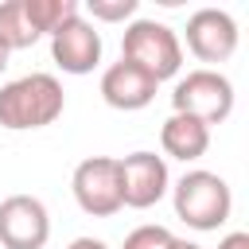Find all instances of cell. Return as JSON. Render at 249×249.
<instances>
[{
	"label": "cell",
	"mask_w": 249,
	"mask_h": 249,
	"mask_svg": "<svg viewBox=\"0 0 249 249\" xmlns=\"http://www.w3.org/2000/svg\"><path fill=\"white\" fill-rule=\"evenodd\" d=\"M62 109H66V93L54 74H23L0 86V128L8 132L47 128L62 117Z\"/></svg>",
	"instance_id": "6da1fadb"
},
{
	"label": "cell",
	"mask_w": 249,
	"mask_h": 249,
	"mask_svg": "<svg viewBox=\"0 0 249 249\" xmlns=\"http://www.w3.org/2000/svg\"><path fill=\"white\" fill-rule=\"evenodd\" d=\"M117 171H121V206H132V210L156 206L171 187L167 163L156 152H132L117 160Z\"/></svg>",
	"instance_id": "8992f818"
},
{
	"label": "cell",
	"mask_w": 249,
	"mask_h": 249,
	"mask_svg": "<svg viewBox=\"0 0 249 249\" xmlns=\"http://www.w3.org/2000/svg\"><path fill=\"white\" fill-rule=\"evenodd\" d=\"M8 54H12V51H8V47H4V39H0V74L8 70Z\"/></svg>",
	"instance_id": "d6986e66"
},
{
	"label": "cell",
	"mask_w": 249,
	"mask_h": 249,
	"mask_svg": "<svg viewBox=\"0 0 249 249\" xmlns=\"http://www.w3.org/2000/svg\"><path fill=\"white\" fill-rule=\"evenodd\" d=\"M51 58L66 74H89L101 62V35L93 31L89 19L74 16L51 35Z\"/></svg>",
	"instance_id": "9c48e42d"
},
{
	"label": "cell",
	"mask_w": 249,
	"mask_h": 249,
	"mask_svg": "<svg viewBox=\"0 0 249 249\" xmlns=\"http://www.w3.org/2000/svg\"><path fill=\"white\" fill-rule=\"evenodd\" d=\"M218 249H249V233H226L222 241H218Z\"/></svg>",
	"instance_id": "2e32d148"
},
{
	"label": "cell",
	"mask_w": 249,
	"mask_h": 249,
	"mask_svg": "<svg viewBox=\"0 0 249 249\" xmlns=\"http://www.w3.org/2000/svg\"><path fill=\"white\" fill-rule=\"evenodd\" d=\"M171 237H175V233H171L167 226H136V230L124 237L121 249H167Z\"/></svg>",
	"instance_id": "9a60e30c"
},
{
	"label": "cell",
	"mask_w": 249,
	"mask_h": 249,
	"mask_svg": "<svg viewBox=\"0 0 249 249\" xmlns=\"http://www.w3.org/2000/svg\"><path fill=\"white\" fill-rule=\"evenodd\" d=\"M160 144H163V152H167L171 160L191 163V160H202V156H206V148H210V128H206L202 121H195V117L171 113V117L163 121V128H160Z\"/></svg>",
	"instance_id": "8fae6325"
},
{
	"label": "cell",
	"mask_w": 249,
	"mask_h": 249,
	"mask_svg": "<svg viewBox=\"0 0 249 249\" xmlns=\"http://www.w3.org/2000/svg\"><path fill=\"white\" fill-rule=\"evenodd\" d=\"M171 202H175V218L187 222L191 230L198 233H210L218 226L230 222V210H233V195H230V183L214 171H187L175 187H171Z\"/></svg>",
	"instance_id": "7a4b0ae2"
},
{
	"label": "cell",
	"mask_w": 249,
	"mask_h": 249,
	"mask_svg": "<svg viewBox=\"0 0 249 249\" xmlns=\"http://www.w3.org/2000/svg\"><path fill=\"white\" fill-rule=\"evenodd\" d=\"M66 249H109V245H105L101 237H74Z\"/></svg>",
	"instance_id": "e0dca14e"
},
{
	"label": "cell",
	"mask_w": 249,
	"mask_h": 249,
	"mask_svg": "<svg viewBox=\"0 0 249 249\" xmlns=\"http://www.w3.org/2000/svg\"><path fill=\"white\" fill-rule=\"evenodd\" d=\"M171 113H183V117H195L202 121L206 128L210 124H222L230 113H233V82L222 74V70H191L187 78L175 82L171 89Z\"/></svg>",
	"instance_id": "277c9868"
},
{
	"label": "cell",
	"mask_w": 249,
	"mask_h": 249,
	"mask_svg": "<svg viewBox=\"0 0 249 249\" xmlns=\"http://www.w3.org/2000/svg\"><path fill=\"white\" fill-rule=\"evenodd\" d=\"M0 39H4L8 51H27V47H35V43L43 39V35L31 27V19H27L23 0H8V4H0Z\"/></svg>",
	"instance_id": "7c38bea8"
},
{
	"label": "cell",
	"mask_w": 249,
	"mask_h": 249,
	"mask_svg": "<svg viewBox=\"0 0 249 249\" xmlns=\"http://www.w3.org/2000/svg\"><path fill=\"white\" fill-rule=\"evenodd\" d=\"M23 8H27V19L39 35H54L66 19L82 16L78 0H23Z\"/></svg>",
	"instance_id": "4fadbf2b"
},
{
	"label": "cell",
	"mask_w": 249,
	"mask_h": 249,
	"mask_svg": "<svg viewBox=\"0 0 249 249\" xmlns=\"http://www.w3.org/2000/svg\"><path fill=\"white\" fill-rule=\"evenodd\" d=\"M187 47L198 62H226L237 51V23L222 8H198L187 19Z\"/></svg>",
	"instance_id": "ba28073f"
},
{
	"label": "cell",
	"mask_w": 249,
	"mask_h": 249,
	"mask_svg": "<svg viewBox=\"0 0 249 249\" xmlns=\"http://www.w3.org/2000/svg\"><path fill=\"white\" fill-rule=\"evenodd\" d=\"M51 237V214L35 195H8L0 202V245L4 249H43Z\"/></svg>",
	"instance_id": "52a82bcc"
},
{
	"label": "cell",
	"mask_w": 249,
	"mask_h": 249,
	"mask_svg": "<svg viewBox=\"0 0 249 249\" xmlns=\"http://www.w3.org/2000/svg\"><path fill=\"white\" fill-rule=\"evenodd\" d=\"M156 82L140 70V66H132V62H113L105 74H101V97H105V105L109 109H121V113H136V109H144V105H152L156 101Z\"/></svg>",
	"instance_id": "30bf717a"
},
{
	"label": "cell",
	"mask_w": 249,
	"mask_h": 249,
	"mask_svg": "<svg viewBox=\"0 0 249 249\" xmlns=\"http://www.w3.org/2000/svg\"><path fill=\"white\" fill-rule=\"evenodd\" d=\"M74 198L86 214L93 218H109L121 210V171L113 156H89L74 167Z\"/></svg>",
	"instance_id": "5b68a950"
},
{
	"label": "cell",
	"mask_w": 249,
	"mask_h": 249,
	"mask_svg": "<svg viewBox=\"0 0 249 249\" xmlns=\"http://www.w3.org/2000/svg\"><path fill=\"white\" fill-rule=\"evenodd\" d=\"M167 249H202V245H195V241H187V237H171Z\"/></svg>",
	"instance_id": "ac0fdd59"
},
{
	"label": "cell",
	"mask_w": 249,
	"mask_h": 249,
	"mask_svg": "<svg viewBox=\"0 0 249 249\" xmlns=\"http://www.w3.org/2000/svg\"><path fill=\"white\" fill-rule=\"evenodd\" d=\"M121 58L140 66L156 86L175 78L179 66H183V43L179 35L160 23V19H132L124 27V39H121Z\"/></svg>",
	"instance_id": "3957f363"
},
{
	"label": "cell",
	"mask_w": 249,
	"mask_h": 249,
	"mask_svg": "<svg viewBox=\"0 0 249 249\" xmlns=\"http://www.w3.org/2000/svg\"><path fill=\"white\" fill-rule=\"evenodd\" d=\"M86 12L101 23H124L136 16V0H86Z\"/></svg>",
	"instance_id": "5bb4252c"
}]
</instances>
